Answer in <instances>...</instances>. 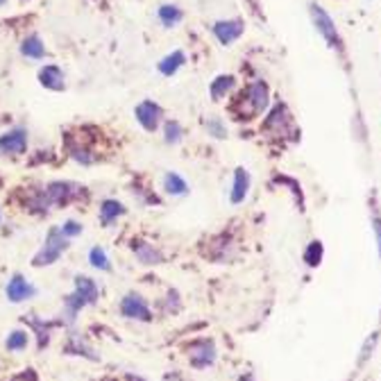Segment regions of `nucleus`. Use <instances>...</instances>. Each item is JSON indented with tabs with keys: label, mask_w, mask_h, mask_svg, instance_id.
<instances>
[{
	"label": "nucleus",
	"mask_w": 381,
	"mask_h": 381,
	"mask_svg": "<svg viewBox=\"0 0 381 381\" xmlns=\"http://www.w3.org/2000/svg\"><path fill=\"white\" fill-rule=\"evenodd\" d=\"M10 381H37V375L32 370H25V372H21V375L12 377Z\"/></svg>",
	"instance_id": "obj_29"
},
{
	"label": "nucleus",
	"mask_w": 381,
	"mask_h": 381,
	"mask_svg": "<svg viewBox=\"0 0 381 381\" xmlns=\"http://www.w3.org/2000/svg\"><path fill=\"white\" fill-rule=\"evenodd\" d=\"M266 132L275 134V137H286L289 130H293V121H291V114L286 112L284 105H277L270 116L266 118Z\"/></svg>",
	"instance_id": "obj_6"
},
{
	"label": "nucleus",
	"mask_w": 381,
	"mask_h": 381,
	"mask_svg": "<svg viewBox=\"0 0 381 381\" xmlns=\"http://www.w3.org/2000/svg\"><path fill=\"white\" fill-rule=\"evenodd\" d=\"M37 291H35V286H32L30 282H25V279L21 275H14L10 279V284H7V300L14 302V304H19L23 300H28L32 298Z\"/></svg>",
	"instance_id": "obj_11"
},
{
	"label": "nucleus",
	"mask_w": 381,
	"mask_h": 381,
	"mask_svg": "<svg viewBox=\"0 0 381 381\" xmlns=\"http://www.w3.org/2000/svg\"><path fill=\"white\" fill-rule=\"evenodd\" d=\"M25 150H28V134L21 127L5 132L0 137V152L3 155H23Z\"/></svg>",
	"instance_id": "obj_8"
},
{
	"label": "nucleus",
	"mask_w": 381,
	"mask_h": 381,
	"mask_svg": "<svg viewBox=\"0 0 381 381\" xmlns=\"http://www.w3.org/2000/svg\"><path fill=\"white\" fill-rule=\"evenodd\" d=\"M164 191L168 193V196L180 198V196H186V193H189V184H186L177 173H166L164 175Z\"/></svg>",
	"instance_id": "obj_16"
},
{
	"label": "nucleus",
	"mask_w": 381,
	"mask_h": 381,
	"mask_svg": "<svg viewBox=\"0 0 381 381\" xmlns=\"http://www.w3.org/2000/svg\"><path fill=\"white\" fill-rule=\"evenodd\" d=\"M159 21H162L166 28H173L182 21V10L177 5H162L159 7Z\"/></svg>",
	"instance_id": "obj_21"
},
{
	"label": "nucleus",
	"mask_w": 381,
	"mask_h": 381,
	"mask_svg": "<svg viewBox=\"0 0 381 381\" xmlns=\"http://www.w3.org/2000/svg\"><path fill=\"white\" fill-rule=\"evenodd\" d=\"M123 214H125V207L118 200H105L103 205H100V223H103L105 227L112 225L114 220Z\"/></svg>",
	"instance_id": "obj_17"
},
{
	"label": "nucleus",
	"mask_w": 381,
	"mask_h": 381,
	"mask_svg": "<svg viewBox=\"0 0 381 381\" xmlns=\"http://www.w3.org/2000/svg\"><path fill=\"white\" fill-rule=\"evenodd\" d=\"M311 19L313 23H316V28L320 35L325 37V41L332 48H341V37H338V32H336V25L332 21V16H329L323 7H318V5H311Z\"/></svg>",
	"instance_id": "obj_4"
},
{
	"label": "nucleus",
	"mask_w": 381,
	"mask_h": 381,
	"mask_svg": "<svg viewBox=\"0 0 381 381\" xmlns=\"http://www.w3.org/2000/svg\"><path fill=\"white\" fill-rule=\"evenodd\" d=\"M132 248H134V252L139 254V259H141L146 266H152V264H157V261H162V254H159V252H157L155 248H152V245H148V243H141V241L137 243V241H134Z\"/></svg>",
	"instance_id": "obj_20"
},
{
	"label": "nucleus",
	"mask_w": 381,
	"mask_h": 381,
	"mask_svg": "<svg viewBox=\"0 0 381 381\" xmlns=\"http://www.w3.org/2000/svg\"><path fill=\"white\" fill-rule=\"evenodd\" d=\"M268 87H266V82H254L250 84L248 89L243 91V96L239 100V105L243 107V118L245 116H257L261 114L264 109L268 107Z\"/></svg>",
	"instance_id": "obj_3"
},
{
	"label": "nucleus",
	"mask_w": 381,
	"mask_h": 381,
	"mask_svg": "<svg viewBox=\"0 0 381 381\" xmlns=\"http://www.w3.org/2000/svg\"><path fill=\"white\" fill-rule=\"evenodd\" d=\"M134 116H137V121L143 130L155 132L159 123H162V107L152 103V100H143V103H139L137 109H134Z\"/></svg>",
	"instance_id": "obj_5"
},
{
	"label": "nucleus",
	"mask_w": 381,
	"mask_h": 381,
	"mask_svg": "<svg viewBox=\"0 0 381 381\" xmlns=\"http://www.w3.org/2000/svg\"><path fill=\"white\" fill-rule=\"evenodd\" d=\"M304 259H307L309 266H318L320 259H323V245H320V243H311L307 254H304Z\"/></svg>",
	"instance_id": "obj_26"
},
{
	"label": "nucleus",
	"mask_w": 381,
	"mask_h": 381,
	"mask_svg": "<svg viewBox=\"0 0 381 381\" xmlns=\"http://www.w3.org/2000/svg\"><path fill=\"white\" fill-rule=\"evenodd\" d=\"M21 53L28 57V59H41L46 55V48H44V41H41L37 35H32L23 41V46H21Z\"/></svg>",
	"instance_id": "obj_19"
},
{
	"label": "nucleus",
	"mask_w": 381,
	"mask_h": 381,
	"mask_svg": "<svg viewBox=\"0 0 381 381\" xmlns=\"http://www.w3.org/2000/svg\"><path fill=\"white\" fill-rule=\"evenodd\" d=\"M59 230H62V234L66 236V239H71V236L82 234V225L78 223V220H66V223L59 227Z\"/></svg>",
	"instance_id": "obj_27"
},
{
	"label": "nucleus",
	"mask_w": 381,
	"mask_h": 381,
	"mask_svg": "<svg viewBox=\"0 0 381 381\" xmlns=\"http://www.w3.org/2000/svg\"><path fill=\"white\" fill-rule=\"evenodd\" d=\"M121 313L130 320H141V323H150L152 313L148 309L146 300L141 295H127V298L121 302Z\"/></svg>",
	"instance_id": "obj_7"
},
{
	"label": "nucleus",
	"mask_w": 381,
	"mask_h": 381,
	"mask_svg": "<svg viewBox=\"0 0 381 381\" xmlns=\"http://www.w3.org/2000/svg\"><path fill=\"white\" fill-rule=\"evenodd\" d=\"M207 132H209V137H214V139H225L227 137V127H225L223 121H220V118H211V121L207 123Z\"/></svg>",
	"instance_id": "obj_25"
},
{
	"label": "nucleus",
	"mask_w": 381,
	"mask_h": 381,
	"mask_svg": "<svg viewBox=\"0 0 381 381\" xmlns=\"http://www.w3.org/2000/svg\"><path fill=\"white\" fill-rule=\"evenodd\" d=\"M89 261H91V266L93 268H98V270H109L112 266H109V257H107V252L100 248H93L91 252H89Z\"/></svg>",
	"instance_id": "obj_23"
},
{
	"label": "nucleus",
	"mask_w": 381,
	"mask_h": 381,
	"mask_svg": "<svg viewBox=\"0 0 381 381\" xmlns=\"http://www.w3.org/2000/svg\"><path fill=\"white\" fill-rule=\"evenodd\" d=\"M7 3V0H0V5H5Z\"/></svg>",
	"instance_id": "obj_30"
},
{
	"label": "nucleus",
	"mask_w": 381,
	"mask_h": 381,
	"mask_svg": "<svg viewBox=\"0 0 381 381\" xmlns=\"http://www.w3.org/2000/svg\"><path fill=\"white\" fill-rule=\"evenodd\" d=\"M184 132H182V125L177 121H168L164 125V141L168 143V146H177V143L182 141Z\"/></svg>",
	"instance_id": "obj_22"
},
{
	"label": "nucleus",
	"mask_w": 381,
	"mask_h": 381,
	"mask_svg": "<svg viewBox=\"0 0 381 381\" xmlns=\"http://www.w3.org/2000/svg\"><path fill=\"white\" fill-rule=\"evenodd\" d=\"M5 345H7V350H12V352L25 350V347H28V334L25 332H12L10 338L5 341Z\"/></svg>",
	"instance_id": "obj_24"
},
{
	"label": "nucleus",
	"mask_w": 381,
	"mask_h": 381,
	"mask_svg": "<svg viewBox=\"0 0 381 381\" xmlns=\"http://www.w3.org/2000/svg\"><path fill=\"white\" fill-rule=\"evenodd\" d=\"M64 250H66V236L62 234L59 227H53V230H50L48 236H46L44 248H41L37 252V257L32 259V266L44 268V266L55 264V261L64 254Z\"/></svg>",
	"instance_id": "obj_1"
},
{
	"label": "nucleus",
	"mask_w": 381,
	"mask_h": 381,
	"mask_svg": "<svg viewBox=\"0 0 381 381\" xmlns=\"http://www.w3.org/2000/svg\"><path fill=\"white\" fill-rule=\"evenodd\" d=\"M98 300V286L93 279L89 277H75V293L71 298H66V307H69V313L75 316L82 307H87V304H93Z\"/></svg>",
	"instance_id": "obj_2"
},
{
	"label": "nucleus",
	"mask_w": 381,
	"mask_h": 381,
	"mask_svg": "<svg viewBox=\"0 0 381 381\" xmlns=\"http://www.w3.org/2000/svg\"><path fill=\"white\" fill-rule=\"evenodd\" d=\"M184 64H186L184 53H182V50H175V53L166 55L162 62L157 64V69H159V73H162V75H166V78H171V75H175Z\"/></svg>",
	"instance_id": "obj_15"
},
{
	"label": "nucleus",
	"mask_w": 381,
	"mask_h": 381,
	"mask_svg": "<svg viewBox=\"0 0 381 381\" xmlns=\"http://www.w3.org/2000/svg\"><path fill=\"white\" fill-rule=\"evenodd\" d=\"M234 84H236V80H234V75H218V78L211 82V98L214 100H223L227 93H230L232 89H234Z\"/></svg>",
	"instance_id": "obj_18"
},
{
	"label": "nucleus",
	"mask_w": 381,
	"mask_h": 381,
	"mask_svg": "<svg viewBox=\"0 0 381 381\" xmlns=\"http://www.w3.org/2000/svg\"><path fill=\"white\" fill-rule=\"evenodd\" d=\"M73 189V184H69V182H53L48 186V189L44 191V198H46V207H50V205H66V202L71 200V196L75 191H71Z\"/></svg>",
	"instance_id": "obj_12"
},
{
	"label": "nucleus",
	"mask_w": 381,
	"mask_h": 381,
	"mask_svg": "<svg viewBox=\"0 0 381 381\" xmlns=\"http://www.w3.org/2000/svg\"><path fill=\"white\" fill-rule=\"evenodd\" d=\"M372 230H375L377 245H379V254H381V218L379 216H375V220H372Z\"/></svg>",
	"instance_id": "obj_28"
},
{
	"label": "nucleus",
	"mask_w": 381,
	"mask_h": 381,
	"mask_svg": "<svg viewBox=\"0 0 381 381\" xmlns=\"http://www.w3.org/2000/svg\"><path fill=\"white\" fill-rule=\"evenodd\" d=\"M214 35L223 46H230L243 35V23L236 21V19L234 21H218L214 25Z\"/></svg>",
	"instance_id": "obj_10"
},
{
	"label": "nucleus",
	"mask_w": 381,
	"mask_h": 381,
	"mask_svg": "<svg viewBox=\"0 0 381 381\" xmlns=\"http://www.w3.org/2000/svg\"><path fill=\"white\" fill-rule=\"evenodd\" d=\"M248 191H250V175L245 168H239L234 173V184H232V202L239 205L245 198H248Z\"/></svg>",
	"instance_id": "obj_14"
},
{
	"label": "nucleus",
	"mask_w": 381,
	"mask_h": 381,
	"mask_svg": "<svg viewBox=\"0 0 381 381\" xmlns=\"http://www.w3.org/2000/svg\"><path fill=\"white\" fill-rule=\"evenodd\" d=\"M39 82L50 91H64V87H66L64 71L55 64H48L39 71Z\"/></svg>",
	"instance_id": "obj_13"
},
{
	"label": "nucleus",
	"mask_w": 381,
	"mask_h": 381,
	"mask_svg": "<svg viewBox=\"0 0 381 381\" xmlns=\"http://www.w3.org/2000/svg\"><path fill=\"white\" fill-rule=\"evenodd\" d=\"M189 359L196 368H207L216 361V347L211 341H196L189 347Z\"/></svg>",
	"instance_id": "obj_9"
}]
</instances>
